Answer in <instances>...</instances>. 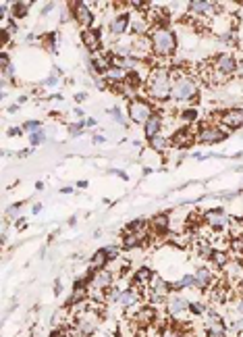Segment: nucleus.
<instances>
[{"label": "nucleus", "instance_id": "f257e3e1", "mask_svg": "<svg viewBox=\"0 0 243 337\" xmlns=\"http://www.w3.org/2000/svg\"><path fill=\"white\" fill-rule=\"evenodd\" d=\"M150 98L167 102L169 98H173V77L169 69H154L146 82V90H144Z\"/></svg>", "mask_w": 243, "mask_h": 337}, {"label": "nucleus", "instance_id": "f03ea898", "mask_svg": "<svg viewBox=\"0 0 243 337\" xmlns=\"http://www.w3.org/2000/svg\"><path fill=\"white\" fill-rule=\"evenodd\" d=\"M173 77V100L175 102H194L198 98V80L185 71H171Z\"/></svg>", "mask_w": 243, "mask_h": 337}, {"label": "nucleus", "instance_id": "7ed1b4c3", "mask_svg": "<svg viewBox=\"0 0 243 337\" xmlns=\"http://www.w3.org/2000/svg\"><path fill=\"white\" fill-rule=\"evenodd\" d=\"M150 42H152V53L158 59L173 57L177 50V36L169 28H154L150 32Z\"/></svg>", "mask_w": 243, "mask_h": 337}, {"label": "nucleus", "instance_id": "20e7f679", "mask_svg": "<svg viewBox=\"0 0 243 337\" xmlns=\"http://www.w3.org/2000/svg\"><path fill=\"white\" fill-rule=\"evenodd\" d=\"M98 327H100V317H98V308L94 304L84 306L73 319V329L86 337L94 335L98 331Z\"/></svg>", "mask_w": 243, "mask_h": 337}, {"label": "nucleus", "instance_id": "39448f33", "mask_svg": "<svg viewBox=\"0 0 243 337\" xmlns=\"http://www.w3.org/2000/svg\"><path fill=\"white\" fill-rule=\"evenodd\" d=\"M154 105L150 100L146 98H131L129 100V105H127V115L133 123H138V125H146L148 119L154 115Z\"/></svg>", "mask_w": 243, "mask_h": 337}, {"label": "nucleus", "instance_id": "423d86ee", "mask_svg": "<svg viewBox=\"0 0 243 337\" xmlns=\"http://www.w3.org/2000/svg\"><path fill=\"white\" fill-rule=\"evenodd\" d=\"M227 138V132L221 125H202L200 132L196 134L198 144H221Z\"/></svg>", "mask_w": 243, "mask_h": 337}, {"label": "nucleus", "instance_id": "0eeeda50", "mask_svg": "<svg viewBox=\"0 0 243 337\" xmlns=\"http://www.w3.org/2000/svg\"><path fill=\"white\" fill-rule=\"evenodd\" d=\"M214 67H216V73H219L221 77H233L239 71V61L233 53H223V55L216 57Z\"/></svg>", "mask_w": 243, "mask_h": 337}, {"label": "nucleus", "instance_id": "6e6552de", "mask_svg": "<svg viewBox=\"0 0 243 337\" xmlns=\"http://www.w3.org/2000/svg\"><path fill=\"white\" fill-rule=\"evenodd\" d=\"M69 5H71L75 23H79L84 30L94 28V13H92V9H90L88 3H69Z\"/></svg>", "mask_w": 243, "mask_h": 337}, {"label": "nucleus", "instance_id": "1a4fd4ad", "mask_svg": "<svg viewBox=\"0 0 243 337\" xmlns=\"http://www.w3.org/2000/svg\"><path fill=\"white\" fill-rule=\"evenodd\" d=\"M221 125L229 132H237V129L243 127V109H225L221 115Z\"/></svg>", "mask_w": 243, "mask_h": 337}, {"label": "nucleus", "instance_id": "9d476101", "mask_svg": "<svg viewBox=\"0 0 243 337\" xmlns=\"http://www.w3.org/2000/svg\"><path fill=\"white\" fill-rule=\"evenodd\" d=\"M167 313L175 319V321H181L187 313H189V302L181 296V294H175L167 300Z\"/></svg>", "mask_w": 243, "mask_h": 337}, {"label": "nucleus", "instance_id": "9b49d317", "mask_svg": "<svg viewBox=\"0 0 243 337\" xmlns=\"http://www.w3.org/2000/svg\"><path fill=\"white\" fill-rule=\"evenodd\" d=\"M171 144H173V148H181V150L194 146V144H196L194 129H192V127H181V129H177V132L171 136Z\"/></svg>", "mask_w": 243, "mask_h": 337}, {"label": "nucleus", "instance_id": "f8f14e48", "mask_svg": "<svg viewBox=\"0 0 243 337\" xmlns=\"http://www.w3.org/2000/svg\"><path fill=\"white\" fill-rule=\"evenodd\" d=\"M221 5H216V3H210V0H192L189 3V15H216V13H221Z\"/></svg>", "mask_w": 243, "mask_h": 337}, {"label": "nucleus", "instance_id": "ddd939ff", "mask_svg": "<svg viewBox=\"0 0 243 337\" xmlns=\"http://www.w3.org/2000/svg\"><path fill=\"white\" fill-rule=\"evenodd\" d=\"M206 225L210 227V229H214V231H223V229H227V227H231V219L221 211V209H216V211H208L206 213Z\"/></svg>", "mask_w": 243, "mask_h": 337}, {"label": "nucleus", "instance_id": "4468645a", "mask_svg": "<svg viewBox=\"0 0 243 337\" xmlns=\"http://www.w3.org/2000/svg\"><path fill=\"white\" fill-rule=\"evenodd\" d=\"M81 42H84V46L90 50L92 55L100 53L102 48V34L98 28H90V30H84L81 32Z\"/></svg>", "mask_w": 243, "mask_h": 337}, {"label": "nucleus", "instance_id": "2eb2a0df", "mask_svg": "<svg viewBox=\"0 0 243 337\" xmlns=\"http://www.w3.org/2000/svg\"><path fill=\"white\" fill-rule=\"evenodd\" d=\"M131 28V17L129 13H119L115 19H111V23H108V32H111V36H123L127 34Z\"/></svg>", "mask_w": 243, "mask_h": 337}, {"label": "nucleus", "instance_id": "dca6fc26", "mask_svg": "<svg viewBox=\"0 0 243 337\" xmlns=\"http://www.w3.org/2000/svg\"><path fill=\"white\" fill-rule=\"evenodd\" d=\"M162 127H165V119H162L160 113H154V115L148 119V123L144 125V136H146V140L150 142L152 138L160 136V134H162Z\"/></svg>", "mask_w": 243, "mask_h": 337}, {"label": "nucleus", "instance_id": "f3484780", "mask_svg": "<svg viewBox=\"0 0 243 337\" xmlns=\"http://www.w3.org/2000/svg\"><path fill=\"white\" fill-rule=\"evenodd\" d=\"M150 229L156 233L158 238H165L169 236V231H171V217L169 215H156L150 219Z\"/></svg>", "mask_w": 243, "mask_h": 337}, {"label": "nucleus", "instance_id": "a211bd4d", "mask_svg": "<svg viewBox=\"0 0 243 337\" xmlns=\"http://www.w3.org/2000/svg\"><path fill=\"white\" fill-rule=\"evenodd\" d=\"M111 285H115V273L104 269V271H98L94 275V281H92L90 288H94V290H108Z\"/></svg>", "mask_w": 243, "mask_h": 337}, {"label": "nucleus", "instance_id": "6ab92c4d", "mask_svg": "<svg viewBox=\"0 0 243 337\" xmlns=\"http://www.w3.org/2000/svg\"><path fill=\"white\" fill-rule=\"evenodd\" d=\"M194 277H196V288L194 290L206 292V290H210V285L214 283V273L210 269H198Z\"/></svg>", "mask_w": 243, "mask_h": 337}, {"label": "nucleus", "instance_id": "aec40b11", "mask_svg": "<svg viewBox=\"0 0 243 337\" xmlns=\"http://www.w3.org/2000/svg\"><path fill=\"white\" fill-rule=\"evenodd\" d=\"M206 327V337H227L229 335V327L225 325L223 319L212 321V323H204Z\"/></svg>", "mask_w": 243, "mask_h": 337}, {"label": "nucleus", "instance_id": "412c9836", "mask_svg": "<svg viewBox=\"0 0 243 337\" xmlns=\"http://www.w3.org/2000/svg\"><path fill=\"white\" fill-rule=\"evenodd\" d=\"M138 302H140V294H138V288H135V285H129V288L123 290V296H121V300H119V304H121L123 308L138 306Z\"/></svg>", "mask_w": 243, "mask_h": 337}, {"label": "nucleus", "instance_id": "4be33fe9", "mask_svg": "<svg viewBox=\"0 0 243 337\" xmlns=\"http://www.w3.org/2000/svg\"><path fill=\"white\" fill-rule=\"evenodd\" d=\"M135 319V323H140L142 327H148V325H152L154 323V319H156V310L148 304V306H142L140 308V313L133 317Z\"/></svg>", "mask_w": 243, "mask_h": 337}, {"label": "nucleus", "instance_id": "5701e85b", "mask_svg": "<svg viewBox=\"0 0 243 337\" xmlns=\"http://www.w3.org/2000/svg\"><path fill=\"white\" fill-rule=\"evenodd\" d=\"M108 263H111V261H108V256H106L102 250H98V252L90 258V267H92L94 271H104V269L108 267Z\"/></svg>", "mask_w": 243, "mask_h": 337}, {"label": "nucleus", "instance_id": "b1692460", "mask_svg": "<svg viewBox=\"0 0 243 337\" xmlns=\"http://www.w3.org/2000/svg\"><path fill=\"white\" fill-rule=\"evenodd\" d=\"M152 277H154V273H152L150 269H146V267H144V269H140L138 273L133 275L131 285H135V288H138V285H144V288H146V285L150 283V279H152Z\"/></svg>", "mask_w": 243, "mask_h": 337}, {"label": "nucleus", "instance_id": "393cba45", "mask_svg": "<svg viewBox=\"0 0 243 337\" xmlns=\"http://www.w3.org/2000/svg\"><path fill=\"white\" fill-rule=\"evenodd\" d=\"M171 146H173V144H171V138L162 136V134L150 140V148H152V150H156V152H165V150H169Z\"/></svg>", "mask_w": 243, "mask_h": 337}, {"label": "nucleus", "instance_id": "a878e982", "mask_svg": "<svg viewBox=\"0 0 243 337\" xmlns=\"http://www.w3.org/2000/svg\"><path fill=\"white\" fill-rule=\"evenodd\" d=\"M229 263H231V256H229V254L216 252V250H214V254H212V265H214L216 269H227Z\"/></svg>", "mask_w": 243, "mask_h": 337}, {"label": "nucleus", "instance_id": "bb28decb", "mask_svg": "<svg viewBox=\"0 0 243 337\" xmlns=\"http://www.w3.org/2000/svg\"><path fill=\"white\" fill-rule=\"evenodd\" d=\"M185 288H196V277L194 275H183L177 283H173V290L175 292H181Z\"/></svg>", "mask_w": 243, "mask_h": 337}, {"label": "nucleus", "instance_id": "cd10ccee", "mask_svg": "<svg viewBox=\"0 0 243 337\" xmlns=\"http://www.w3.org/2000/svg\"><path fill=\"white\" fill-rule=\"evenodd\" d=\"M121 296H123V290L119 288V285H111V288L106 290V304H115V302H119Z\"/></svg>", "mask_w": 243, "mask_h": 337}, {"label": "nucleus", "instance_id": "c85d7f7f", "mask_svg": "<svg viewBox=\"0 0 243 337\" xmlns=\"http://www.w3.org/2000/svg\"><path fill=\"white\" fill-rule=\"evenodd\" d=\"M30 13V3H15L13 5V19H23Z\"/></svg>", "mask_w": 243, "mask_h": 337}, {"label": "nucleus", "instance_id": "c756f323", "mask_svg": "<svg viewBox=\"0 0 243 337\" xmlns=\"http://www.w3.org/2000/svg\"><path fill=\"white\" fill-rule=\"evenodd\" d=\"M206 310H208V306H204L202 302H189V313L196 315V317L206 315Z\"/></svg>", "mask_w": 243, "mask_h": 337}, {"label": "nucleus", "instance_id": "7c9ffc66", "mask_svg": "<svg viewBox=\"0 0 243 337\" xmlns=\"http://www.w3.org/2000/svg\"><path fill=\"white\" fill-rule=\"evenodd\" d=\"M23 132H27V134H36V132H42V123L40 121H27V123H23Z\"/></svg>", "mask_w": 243, "mask_h": 337}, {"label": "nucleus", "instance_id": "2f4dec72", "mask_svg": "<svg viewBox=\"0 0 243 337\" xmlns=\"http://www.w3.org/2000/svg\"><path fill=\"white\" fill-rule=\"evenodd\" d=\"M42 44H44V48H48V50H54V42H57V32H50V34H44L42 38Z\"/></svg>", "mask_w": 243, "mask_h": 337}, {"label": "nucleus", "instance_id": "473e14b6", "mask_svg": "<svg viewBox=\"0 0 243 337\" xmlns=\"http://www.w3.org/2000/svg\"><path fill=\"white\" fill-rule=\"evenodd\" d=\"M198 119V109H187L181 113V121L183 123H194Z\"/></svg>", "mask_w": 243, "mask_h": 337}, {"label": "nucleus", "instance_id": "72a5a7b5", "mask_svg": "<svg viewBox=\"0 0 243 337\" xmlns=\"http://www.w3.org/2000/svg\"><path fill=\"white\" fill-rule=\"evenodd\" d=\"M102 252L108 256V261H117V258H119V248L117 246H104Z\"/></svg>", "mask_w": 243, "mask_h": 337}, {"label": "nucleus", "instance_id": "f704fd0d", "mask_svg": "<svg viewBox=\"0 0 243 337\" xmlns=\"http://www.w3.org/2000/svg\"><path fill=\"white\" fill-rule=\"evenodd\" d=\"M21 211H23V204H21V202H19V204H13V206H9L7 217H9V219H19Z\"/></svg>", "mask_w": 243, "mask_h": 337}, {"label": "nucleus", "instance_id": "c9c22d12", "mask_svg": "<svg viewBox=\"0 0 243 337\" xmlns=\"http://www.w3.org/2000/svg\"><path fill=\"white\" fill-rule=\"evenodd\" d=\"M229 329H231L233 333L241 335V333H243V317H241V319H235V321H231V323H229Z\"/></svg>", "mask_w": 243, "mask_h": 337}, {"label": "nucleus", "instance_id": "e433bc0d", "mask_svg": "<svg viewBox=\"0 0 243 337\" xmlns=\"http://www.w3.org/2000/svg\"><path fill=\"white\" fill-rule=\"evenodd\" d=\"M84 127H86V121H79L75 125H69V134L71 136H79L81 132H84Z\"/></svg>", "mask_w": 243, "mask_h": 337}, {"label": "nucleus", "instance_id": "4c0bfd02", "mask_svg": "<svg viewBox=\"0 0 243 337\" xmlns=\"http://www.w3.org/2000/svg\"><path fill=\"white\" fill-rule=\"evenodd\" d=\"M44 140H46L44 132H36V134H32V136H30V142H32V146H40Z\"/></svg>", "mask_w": 243, "mask_h": 337}, {"label": "nucleus", "instance_id": "58836bf2", "mask_svg": "<svg viewBox=\"0 0 243 337\" xmlns=\"http://www.w3.org/2000/svg\"><path fill=\"white\" fill-rule=\"evenodd\" d=\"M108 113H111V115H113V117H115L119 123H125V121H123V117H121V113H119V109H111Z\"/></svg>", "mask_w": 243, "mask_h": 337}, {"label": "nucleus", "instance_id": "ea45409f", "mask_svg": "<svg viewBox=\"0 0 243 337\" xmlns=\"http://www.w3.org/2000/svg\"><path fill=\"white\" fill-rule=\"evenodd\" d=\"M61 292H63V283H61V279H57V283H54V294L61 296Z\"/></svg>", "mask_w": 243, "mask_h": 337}, {"label": "nucleus", "instance_id": "a19ab883", "mask_svg": "<svg viewBox=\"0 0 243 337\" xmlns=\"http://www.w3.org/2000/svg\"><path fill=\"white\" fill-rule=\"evenodd\" d=\"M21 132H23V129H17V127H11V129H9V136H11V138H15V136H21Z\"/></svg>", "mask_w": 243, "mask_h": 337}, {"label": "nucleus", "instance_id": "79ce46f5", "mask_svg": "<svg viewBox=\"0 0 243 337\" xmlns=\"http://www.w3.org/2000/svg\"><path fill=\"white\" fill-rule=\"evenodd\" d=\"M237 48L243 53V32H241V34H237Z\"/></svg>", "mask_w": 243, "mask_h": 337}, {"label": "nucleus", "instance_id": "37998d69", "mask_svg": "<svg viewBox=\"0 0 243 337\" xmlns=\"http://www.w3.org/2000/svg\"><path fill=\"white\" fill-rule=\"evenodd\" d=\"M52 9H54V3H48V5H44V9H42V15H48Z\"/></svg>", "mask_w": 243, "mask_h": 337}, {"label": "nucleus", "instance_id": "c03bdc74", "mask_svg": "<svg viewBox=\"0 0 243 337\" xmlns=\"http://www.w3.org/2000/svg\"><path fill=\"white\" fill-rule=\"evenodd\" d=\"M32 213H34V215H40V213H42V204H36Z\"/></svg>", "mask_w": 243, "mask_h": 337}, {"label": "nucleus", "instance_id": "a18cd8bd", "mask_svg": "<svg viewBox=\"0 0 243 337\" xmlns=\"http://www.w3.org/2000/svg\"><path fill=\"white\" fill-rule=\"evenodd\" d=\"M94 125H96V119H88L86 121V127H94Z\"/></svg>", "mask_w": 243, "mask_h": 337}, {"label": "nucleus", "instance_id": "49530a36", "mask_svg": "<svg viewBox=\"0 0 243 337\" xmlns=\"http://www.w3.org/2000/svg\"><path fill=\"white\" fill-rule=\"evenodd\" d=\"M237 17L243 21V3H241V7H239V11H237Z\"/></svg>", "mask_w": 243, "mask_h": 337}, {"label": "nucleus", "instance_id": "de8ad7c7", "mask_svg": "<svg viewBox=\"0 0 243 337\" xmlns=\"http://www.w3.org/2000/svg\"><path fill=\"white\" fill-rule=\"evenodd\" d=\"M75 100L81 102V100H86V94H75Z\"/></svg>", "mask_w": 243, "mask_h": 337}, {"label": "nucleus", "instance_id": "09e8293b", "mask_svg": "<svg viewBox=\"0 0 243 337\" xmlns=\"http://www.w3.org/2000/svg\"><path fill=\"white\" fill-rule=\"evenodd\" d=\"M237 310H239V313H241V315H243V298H241V300H239V304H237Z\"/></svg>", "mask_w": 243, "mask_h": 337}, {"label": "nucleus", "instance_id": "8fccbe9b", "mask_svg": "<svg viewBox=\"0 0 243 337\" xmlns=\"http://www.w3.org/2000/svg\"><path fill=\"white\" fill-rule=\"evenodd\" d=\"M94 142H96V144H102V142H104V138H102V136H94Z\"/></svg>", "mask_w": 243, "mask_h": 337}, {"label": "nucleus", "instance_id": "3c124183", "mask_svg": "<svg viewBox=\"0 0 243 337\" xmlns=\"http://www.w3.org/2000/svg\"><path fill=\"white\" fill-rule=\"evenodd\" d=\"M61 192H63V194H71V192H73V188H69V186H65V188H63Z\"/></svg>", "mask_w": 243, "mask_h": 337}, {"label": "nucleus", "instance_id": "603ef678", "mask_svg": "<svg viewBox=\"0 0 243 337\" xmlns=\"http://www.w3.org/2000/svg\"><path fill=\"white\" fill-rule=\"evenodd\" d=\"M239 265H241V269H243V254H241V258H239Z\"/></svg>", "mask_w": 243, "mask_h": 337}]
</instances>
